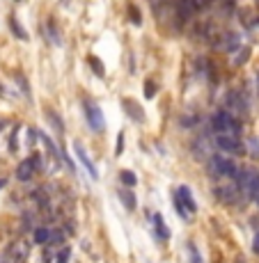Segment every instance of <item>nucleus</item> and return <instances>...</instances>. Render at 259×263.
Instances as JSON below:
<instances>
[{
    "label": "nucleus",
    "instance_id": "obj_1",
    "mask_svg": "<svg viewBox=\"0 0 259 263\" xmlns=\"http://www.w3.org/2000/svg\"><path fill=\"white\" fill-rule=\"evenodd\" d=\"M209 128L216 133V135H239V138H241V133H243L241 119L234 117L232 112H227L225 108L216 110V112L211 114Z\"/></svg>",
    "mask_w": 259,
    "mask_h": 263
},
{
    "label": "nucleus",
    "instance_id": "obj_2",
    "mask_svg": "<svg viewBox=\"0 0 259 263\" xmlns=\"http://www.w3.org/2000/svg\"><path fill=\"white\" fill-rule=\"evenodd\" d=\"M206 169H209L211 179H232V181H234L241 167H239L232 158H227V156L213 154L209 160H206Z\"/></svg>",
    "mask_w": 259,
    "mask_h": 263
},
{
    "label": "nucleus",
    "instance_id": "obj_3",
    "mask_svg": "<svg viewBox=\"0 0 259 263\" xmlns=\"http://www.w3.org/2000/svg\"><path fill=\"white\" fill-rule=\"evenodd\" d=\"M44 167V156L39 154V151H32L28 158H23V160L16 165V169H14V176H16L21 183H28V181H32L37 176V172Z\"/></svg>",
    "mask_w": 259,
    "mask_h": 263
},
{
    "label": "nucleus",
    "instance_id": "obj_4",
    "mask_svg": "<svg viewBox=\"0 0 259 263\" xmlns=\"http://www.w3.org/2000/svg\"><path fill=\"white\" fill-rule=\"evenodd\" d=\"M213 147L218 151H225V154L248 156V147L243 144V140L239 135H216L213 138Z\"/></svg>",
    "mask_w": 259,
    "mask_h": 263
},
{
    "label": "nucleus",
    "instance_id": "obj_5",
    "mask_svg": "<svg viewBox=\"0 0 259 263\" xmlns=\"http://www.w3.org/2000/svg\"><path fill=\"white\" fill-rule=\"evenodd\" d=\"M83 110H85V119H87V126H90L92 133H103L106 131V117H103V110H101L99 103L85 101Z\"/></svg>",
    "mask_w": 259,
    "mask_h": 263
},
{
    "label": "nucleus",
    "instance_id": "obj_6",
    "mask_svg": "<svg viewBox=\"0 0 259 263\" xmlns=\"http://www.w3.org/2000/svg\"><path fill=\"white\" fill-rule=\"evenodd\" d=\"M225 110L232 112L234 117H241V114L250 112V103H248V99L243 96L241 90H229L225 94Z\"/></svg>",
    "mask_w": 259,
    "mask_h": 263
},
{
    "label": "nucleus",
    "instance_id": "obj_7",
    "mask_svg": "<svg viewBox=\"0 0 259 263\" xmlns=\"http://www.w3.org/2000/svg\"><path fill=\"white\" fill-rule=\"evenodd\" d=\"M213 195L220 204H227V206H236V204H243V197L241 192L236 190V186H216L213 188Z\"/></svg>",
    "mask_w": 259,
    "mask_h": 263
},
{
    "label": "nucleus",
    "instance_id": "obj_8",
    "mask_svg": "<svg viewBox=\"0 0 259 263\" xmlns=\"http://www.w3.org/2000/svg\"><path fill=\"white\" fill-rule=\"evenodd\" d=\"M73 154H76L78 162L85 167V172L92 176V181H99V169H97V165H94V160L90 158V154L85 151V147L80 142H73Z\"/></svg>",
    "mask_w": 259,
    "mask_h": 263
},
{
    "label": "nucleus",
    "instance_id": "obj_9",
    "mask_svg": "<svg viewBox=\"0 0 259 263\" xmlns=\"http://www.w3.org/2000/svg\"><path fill=\"white\" fill-rule=\"evenodd\" d=\"M213 44H216L218 51H225V53H236L243 48L239 32H223V37H218Z\"/></svg>",
    "mask_w": 259,
    "mask_h": 263
},
{
    "label": "nucleus",
    "instance_id": "obj_10",
    "mask_svg": "<svg viewBox=\"0 0 259 263\" xmlns=\"http://www.w3.org/2000/svg\"><path fill=\"white\" fill-rule=\"evenodd\" d=\"M175 197L179 199L181 204H184V209H186L191 215H195V213H197V202H195L193 190H191L188 186H179V188H177V190H175Z\"/></svg>",
    "mask_w": 259,
    "mask_h": 263
},
{
    "label": "nucleus",
    "instance_id": "obj_11",
    "mask_svg": "<svg viewBox=\"0 0 259 263\" xmlns=\"http://www.w3.org/2000/svg\"><path fill=\"white\" fill-rule=\"evenodd\" d=\"M193 156L197 158V160H209L211 156H213V142H209L206 138H197V140H193Z\"/></svg>",
    "mask_w": 259,
    "mask_h": 263
},
{
    "label": "nucleus",
    "instance_id": "obj_12",
    "mask_svg": "<svg viewBox=\"0 0 259 263\" xmlns=\"http://www.w3.org/2000/svg\"><path fill=\"white\" fill-rule=\"evenodd\" d=\"M147 217L151 220V227H154V233H156L158 240H170V227L165 224V220H163L161 213H147Z\"/></svg>",
    "mask_w": 259,
    "mask_h": 263
},
{
    "label": "nucleus",
    "instance_id": "obj_13",
    "mask_svg": "<svg viewBox=\"0 0 259 263\" xmlns=\"http://www.w3.org/2000/svg\"><path fill=\"white\" fill-rule=\"evenodd\" d=\"M122 108H124V112H127L135 124H145V110L140 108L138 101H133V99H124V101H122Z\"/></svg>",
    "mask_w": 259,
    "mask_h": 263
},
{
    "label": "nucleus",
    "instance_id": "obj_14",
    "mask_svg": "<svg viewBox=\"0 0 259 263\" xmlns=\"http://www.w3.org/2000/svg\"><path fill=\"white\" fill-rule=\"evenodd\" d=\"M117 195H120L122 206H124L129 213H133V210L138 209V197H135V192H133L131 188H124V190H120Z\"/></svg>",
    "mask_w": 259,
    "mask_h": 263
},
{
    "label": "nucleus",
    "instance_id": "obj_15",
    "mask_svg": "<svg viewBox=\"0 0 259 263\" xmlns=\"http://www.w3.org/2000/svg\"><path fill=\"white\" fill-rule=\"evenodd\" d=\"M259 197V169H253V176H250V183H248V190H246V204L248 202H257Z\"/></svg>",
    "mask_w": 259,
    "mask_h": 263
},
{
    "label": "nucleus",
    "instance_id": "obj_16",
    "mask_svg": "<svg viewBox=\"0 0 259 263\" xmlns=\"http://www.w3.org/2000/svg\"><path fill=\"white\" fill-rule=\"evenodd\" d=\"M51 231H53V229H49L46 224H37L35 231H32V240H35L37 245H49L51 243Z\"/></svg>",
    "mask_w": 259,
    "mask_h": 263
},
{
    "label": "nucleus",
    "instance_id": "obj_17",
    "mask_svg": "<svg viewBox=\"0 0 259 263\" xmlns=\"http://www.w3.org/2000/svg\"><path fill=\"white\" fill-rule=\"evenodd\" d=\"M7 25H9V30H12V35H14V37H18L21 42H28V32L23 30V25L18 23V21H16L14 16L7 18Z\"/></svg>",
    "mask_w": 259,
    "mask_h": 263
},
{
    "label": "nucleus",
    "instance_id": "obj_18",
    "mask_svg": "<svg viewBox=\"0 0 259 263\" xmlns=\"http://www.w3.org/2000/svg\"><path fill=\"white\" fill-rule=\"evenodd\" d=\"M46 117H49V124L53 126L55 131H58V133H60V135H62V133H65V124H62V117H60V114L55 112V110L46 108Z\"/></svg>",
    "mask_w": 259,
    "mask_h": 263
},
{
    "label": "nucleus",
    "instance_id": "obj_19",
    "mask_svg": "<svg viewBox=\"0 0 259 263\" xmlns=\"http://www.w3.org/2000/svg\"><path fill=\"white\" fill-rule=\"evenodd\" d=\"M120 181L124 183V188H131V190L138 186V176H135L131 169H122V172H120Z\"/></svg>",
    "mask_w": 259,
    "mask_h": 263
},
{
    "label": "nucleus",
    "instance_id": "obj_20",
    "mask_svg": "<svg viewBox=\"0 0 259 263\" xmlns=\"http://www.w3.org/2000/svg\"><path fill=\"white\" fill-rule=\"evenodd\" d=\"M199 121H202V117H199V114H195V112L181 114V117H179V126H181V128H193V126H197Z\"/></svg>",
    "mask_w": 259,
    "mask_h": 263
},
{
    "label": "nucleus",
    "instance_id": "obj_21",
    "mask_svg": "<svg viewBox=\"0 0 259 263\" xmlns=\"http://www.w3.org/2000/svg\"><path fill=\"white\" fill-rule=\"evenodd\" d=\"M87 64H90V69H92V71H94V73H97L99 78H103V76H106V69H103V62L99 60L97 55H90V57H87Z\"/></svg>",
    "mask_w": 259,
    "mask_h": 263
},
{
    "label": "nucleus",
    "instance_id": "obj_22",
    "mask_svg": "<svg viewBox=\"0 0 259 263\" xmlns=\"http://www.w3.org/2000/svg\"><path fill=\"white\" fill-rule=\"evenodd\" d=\"M186 250H188V259H191V263H204V259H202V254H199L197 245H195L193 240H188L186 243Z\"/></svg>",
    "mask_w": 259,
    "mask_h": 263
},
{
    "label": "nucleus",
    "instance_id": "obj_23",
    "mask_svg": "<svg viewBox=\"0 0 259 263\" xmlns=\"http://www.w3.org/2000/svg\"><path fill=\"white\" fill-rule=\"evenodd\" d=\"M69 259H71V247H69V245H62L60 250H58L55 263H69Z\"/></svg>",
    "mask_w": 259,
    "mask_h": 263
},
{
    "label": "nucleus",
    "instance_id": "obj_24",
    "mask_svg": "<svg viewBox=\"0 0 259 263\" xmlns=\"http://www.w3.org/2000/svg\"><path fill=\"white\" fill-rule=\"evenodd\" d=\"M18 131H21V124H18V126H14V128H12V135H9V144H7V149H9V154H16V151H18V144H16Z\"/></svg>",
    "mask_w": 259,
    "mask_h": 263
},
{
    "label": "nucleus",
    "instance_id": "obj_25",
    "mask_svg": "<svg viewBox=\"0 0 259 263\" xmlns=\"http://www.w3.org/2000/svg\"><path fill=\"white\" fill-rule=\"evenodd\" d=\"M248 156H250V158H259V140L257 138L248 140Z\"/></svg>",
    "mask_w": 259,
    "mask_h": 263
},
{
    "label": "nucleus",
    "instance_id": "obj_26",
    "mask_svg": "<svg viewBox=\"0 0 259 263\" xmlns=\"http://www.w3.org/2000/svg\"><path fill=\"white\" fill-rule=\"evenodd\" d=\"M248 57H250V48H246V46H243V48H241V53H236V55H234V64H236V66L246 64V62H248Z\"/></svg>",
    "mask_w": 259,
    "mask_h": 263
},
{
    "label": "nucleus",
    "instance_id": "obj_27",
    "mask_svg": "<svg viewBox=\"0 0 259 263\" xmlns=\"http://www.w3.org/2000/svg\"><path fill=\"white\" fill-rule=\"evenodd\" d=\"M129 18H131V23L133 25H140L142 23V16H140V9L135 5H131L129 7Z\"/></svg>",
    "mask_w": 259,
    "mask_h": 263
},
{
    "label": "nucleus",
    "instance_id": "obj_28",
    "mask_svg": "<svg viewBox=\"0 0 259 263\" xmlns=\"http://www.w3.org/2000/svg\"><path fill=\"white\" fill-rule=\"evenodd\" d=\"M142 92H145L147 99H154V96H156V83H154V80H147L145 87H142Z\"/></svg>",
    "mask_w": 259,
    "mask_h": 263
},
{
    "label": "nucleus",
    "instance_id": "obj_29",
    "mask_svg": "<svg viewBox=\"0 0 259 263\" xmlns=\"http://www.w3.org/2000/svg\"><path fill=\"white\" fill-rule=\"evenodd\" d=\"M197 69H199V73L202 76H211V62L206 60V57H202V60H197Z\"/></svg>",
    "mask_w": 259,
    "mask_h": 263
},
{
    "label": "nucleus",
    "instance_id": "obj_30",
    "mask_svg": "<svg viewBox=\"0 0 259 263\" xmlns=\"http://www.w3.org/2000/svg\"><path fill=\"white\" fill-rule=\"evenodd\" d=\"M124 154V131L117 133V144H115V156Z\"/></svg>",
    "mask_w": 259,
    "mask_h": 263
},
{
    "label": "nucleus",
    "instance_id": "obj_31",
    "mask_svg": "<svg viewBox=\"0 0 259 263\" xmlns=\"http://www.w3.org/2000/svg\"><path fill=\"white\" fill-rule=\"evenodd\" d=\"M16 80H18V83H21V90H23L25 94L30 96V87H28V80H25V78H23V73H16Z\"/></svg>",
    "mask_w": 259,
    "mask_h": 263
},
{
    "label": "nucleus",
    "instance_id": "obj_32",
    "mask_svg": "<svg viewBox=\"0 0 259 263\" xmlns=\"http://www.w3.org/2000/svg\"><path fill=\"white\" fill-rule=\"evenodd\" d=\"M49 30H51V35H53V42L55 44H62V39H60V35H58V28L53 25V21L49 23Z\"/></svg>",
    "mask_w": 259,
    "mask_h": 263
},
{
    "label": "nucleus",
    "instance_id": "obj_33",
    "mask_svg": "<svg viewBox=\"0 0 259 263\" xmlns=\"http://www.w3.org/2000/svg\"><path fill=\"white\" fill-rule=\"evenodd\" d=\"M253 254H257V257H259V231L255 233V238H253Z\"/></svg>",
    "mask_w": 259,
    "mask_h": 263
},
{
    "label": "nucleus",
    "instance_id": "obj_34",
    "mask_svg": "<svg viewBox=\"0 0 259 263\" xmlns=\"http://www.w3.org/2000/svg\"><path fill=\"white\" fill-rule=\"evenodd\" d=\"M5 186H7V179H5V176H0V190H2Z\"/></svg>",
    "mask_w": 259,
    "mask_h": 263
},
{
    "label": "nucleus",
    "instance_id": "obj_35",
    "mask_svg": "<svg viewBox=\"0 0 259 263\" xmlns=\"http://www.w3.org/2000/svg\"><path fill=\"white\" fill-rule=\"evenodd\" d=\"M236 263H246V259H243V257H239V259H236Z\"/></svg>",
    "mask_w": 259,
    "mask_h": 263
},
{
    "label": "nucleus",
    "instance_id": "obj_36",
    "mask_svg": "<svg viewBox=\"0 0 259 263\" xmlns=\"http://www.w3.org/2000/svg\"><path fill=\"white\" fill-rule=\"evenodd\" d=\"M257 94H259V73H257Z\"/></svg>",
    "mask_w": 259,
    "mask_h": 263
},
{
    "label": "nucleus",
    "instance_id": "obj_37",
    "mask_svg": "<svg viewBox=\"0 0 259 263\" xmlns=\"http://www.w3.org/2000/svg\"><path fill=\"white\" fill-rule=\"evenodd\" d=\"M255 204H257V209H259V197H257V202H255Z\"/></svg>",
    "mask_w": 259,
    "mask_h": 263
},
{
    "label": "nucleus",
    "instance_id": "obj_38",
    "mask_svg": "<svg viewBox=\"0 0 259 263\" xmlns=\"http://www.w3.org/2000/svg\"><path fill=\"white\" fill-rule=\"evenodd\" d=\"M62 2H69V0H62Z\"/></svg>",
    "mask_w": 259,
    "mask_h": 263
}]
</instances>
